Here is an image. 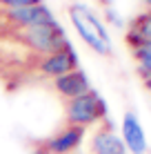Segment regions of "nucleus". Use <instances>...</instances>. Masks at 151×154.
I'll return each mask as SVG.
<instances>
[{"label":"nucleus","mask_w":151,"mask_h":154,"mask_svg":"<svg viewBox=\"0 0 151 154\" xmlns=\"http://www.w3.org/2000/svg\"><path fill=\"white\" fill-rule=\"evenodd\" d=\"M136 56L140 58V63H142V67L147 72H151V40L142 42V45L136 49Z\"/></svg>","instance_id":"9d476101"},{"label":"nucleus","mask_w":151,"mask_h":154,"mask_svg":"<svg viewBox=\"0 0 151 154\" xmlns=\"http://www.w3.org/2000/svg\"><path fill=\"white\" fill-rule=\"evenodd\" d=\"M27 38L29 42L36 47V49H42V51H62L69 47V40L65 38L60 25H42V27H29L27 31Z\"/></svg>","instance_id":"f03ea898"},{"label":"nucleus","mask_w":151,"mask_h":154,"mask_svg":"<svg viewBox=\"0 0 151 154\" xmlns=\"http://www.w3.org/2000/svg\"><path fill=\"white\" fill-rule=\"evenodd\" d=\"M69 16H71V23L74 27L78 29V34L82 36V40L87 45H91V49L100 51V54H109L111 49V42H109V36H107V29L102 27V23L93 16L87 7L82 5H74L69 9Z\"/></svg>","instance_id":"f257e3e1"},{"label":"nucleus","mask_w":151,"mask_h":154,"mask_svg":"<svg viewBox=\"0 0 151 154\" xmlns=\"http://www.w3.org/2000/svg\"><path fill=\"white\" fill-rule=\"evenodd\" d=\"M93 150L98 154H124V145L118 136L109 134V132H100L93 139Z\"/></svg>","instance_id":"1a4fd4ad"},{"label":"nucleus","mask_w":151,"mask_h":154,"mask_svg":"<svg viewBox=\"0 0 151 154\" xmlns=\"http://www.w3.org/2000/svg\"><path fill=\"white\" fill-rule=\"evenodd\" d=\"M11 18L27 27H42V25H54V16L45 5H29V7L11 9Z\"/></svg>","instance_id":"20e7f679"},{"label":"nucleus","mask_w":151,"mask_h":154,"mask_svg":"<svg viewBox=\"0 0 151 154\" xmlns=\"http://www.w3.org/2000/svg\"><path fill=\"white\" fill-rule=\"evenodd\" d=\"M4 5H9V7H29V5H40V0H2Z\"/></svg>","instance_id":"9b49d317"},{"label":"nucleus","mask_w":151,"mask_h":154,"mask_svg":"<svg viewBox=\"0 0 151 154\" xmlns=\"http://www.w3.org/2000/svg\"><path fill=\"white\" fill-rule=\"evenodd\" d=\"M147 2H149V5H151V0H147Z\"/></svg>","instance_id":"ddd939ff"},{"label":"nucleus","mask_w":151,"mask_h":154,"mask_svg":"<svg viewBox=\"0 0 151 154\" xmlns=\"http://www.w3.org/2000/svg\"><path fill=\"white\" fill-rule=\"evenodd\" d=\"M122 136H124L127 147H129L133 154H144V150H147V139H144L142 125L138 123V119H136L133 114H124V121H122Z\"/></svg>","instance_id":"39448f33"},{"label":"nucleus","mask_w":151,"mask_h":154,"mask_svg":"<svg viewBox=\"0 0 151 154\" xmlns=\"http://www.w3.org/2000/svg\"><path fill=\"white\" fill-rule=\"evenodd\" d=\"M147 87H149V89H151V78H149V81H147Z\"/></svg>","instance_id":"f8f14e48"},{"label":"nucleus","mask_w":151,"mask_h":154,"mask_svg":"<svg viewBox=\"0 0 151 154\" xmlns=\"http://www.w3.org/2000/svg\"><path fill=\"white\" fill-rule=\"evenodd\" d=\"M56 87H58L65 96H71V98H78V96L89 92V83H87V76L82 72H69V74H65V76H58Z\"/></svg>","instance_id":"0eeeda50"},{"label":"nucleus","mask_w":151,"mask_h":154,"mask_svg":"<svg viewBox=\"0 0 151 154\" xmlns=\"http://www.w3.org/2000/svg\"><path fill=\"white\" fill-rule=\"evenodd\" d=\"M78 65V56L71 47H67L65 51H58V54H51L47 60L42 63V72L54 74V76H65L69 74L71 67Z\"/></svg>","instance_id":"423d86ee"},{"label":"nucleus","mask_w":151,"mask_h":154,"mask_svg":"<svg viewBox=\"0 0 151 154\" xmlns=\"http://www.w3.org/2000/svg\"><path fill=\"white\" fill-rule=\"evenodd\" d=\"M80 139H82V127H71V130H65L62 134H58L49 143V150L54 154H65V152L74 150L80 143Z\"/></svg>","instance_id":"6e6552de"},{"label":"nucleus","mask_w":151,"mask_h":154,"mask_svg":"<svg viewBox=\"0 0 151 154\" xmlns=\"http://www.w3.org/2000/svg\"><path fill=\"white\" fill-rule=\"evenodd\" d=\"M102 107V103L98 100L96 94H82V96H78L71 100L69 105V119L74 121V123H91L93 119H98V109Z\"/></svg>","instance_id":"7ed1b4c3"}]
</instances>
